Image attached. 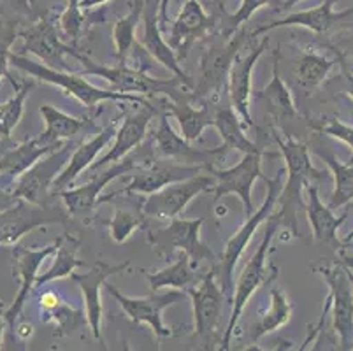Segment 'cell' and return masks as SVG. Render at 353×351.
Instances as JSON below:
<instances>
[{
	"instance_id": "16",
	"label": "cell",
	"mask_w": 353,
	"mask_h": 351,
	"mask_svg": "<svg viewBox=\"0 0 353 351\" xmlns=\"http://www.w3.org/2000/svg\"><path fill=\"white\" fill-rule=\"evenodd\" d=\"M20 37L23 39V51H21V54H35L37 58H41V62L44 66L51 67V69L70 72L63 57L65 54H70L74 58L79 57V51L76 50V46L63 43L60 35L57 34V27L51 23L46 16L37 18L35 23L20 30Z\"/></svg>"
},
{
	"instance_id": "56",
	"label": "cell",
	"mask_w": 353,
	"mask_h": 351,
	"mask_svg": "<svg viewBox=\"0 0 353 351\" xmlns=\"http://www.w3.org/2000/svg\"><path fill=\"white\" fill-rule=\"evenodd\" d=\"M346 270H348V269H346ZM348 276H350V279H352V285H353V272H352V270H348ZM352 350H353V344H352Z\"/></svg>"
},
{
	"instance_id": "38",
	"label": "cell",
	"mask_w": 353,
	"mask_h": 351,
	"mask_svg": "<svg viewBox=\"0 0 353 351\" xmlns=\"http://www.w3.org/2000/svg\"><path fill=\"white\" fill-rule=\"evenodd\" d=\"M9 83L14 86V95L6 101L4 104H0V137L9 139L18 123L23 118L25 112V101H27L28 93L34 88V81H18L9 74Z\"/></svg>"
},
{
	"instance_id": "14",
	"label": "cell",
	"mask_w": 353,
	"mask_h": 351,
	"mask_svg": "<svg viewBox=\"0 0 353 351\" xmlns=\"http://www.w3.org/2000/svg\"><path fill=\"white\" fill-rule=\"evenodd\" d=\"M210 166H179L178 162L167 159H155L150 166L143 167L137 176H132V181L125 186V190L113 192L99 199V204L113 201L121 195H150L159 190L165 188L167 185H172L176 181L188 179L201 170H206Z\"/></svg>"
},
{
	"instance_id": "44",
	"label": "cell",
	"mask_w": 353,
	"mask_h": 351,
	"mask_svg": "<svg viewBox=\"0 0 353 351\" xmlns=\"http://www.w3.org/2000/svg\"><path fill=\"white\" fill-rule=\"evenodd\" d=\"M272 0H243L241 8L236 12L229 14V23H230V32H236L237 28L243 23H246L260 8L271 4Z\"/></svg>"
},
{
	"instance_id": "36",
	"label": "cell",
	"mask_w": 353,
	"mask_h": 351,
	"mask_svg": "<svg viewBox=\"0 0 353 351\" xmlns=\"http://www.w3.org/2000/svg\"><path fill=\"white\" fill-rule=\"evenodd\" d=\"M39 112L43 116L44 123H46L43 135L51 143H62V141L72 139L88 125L86 118L70 116L60 109L53 108V106H41Z\"/></svg>"
},
{
	"instance_id": "30",
	"label": "cell",
	"mask_w": 353,
	"mask_h": 351,
	"mask_svg": "<svg viewBox=\"0 0 353 351\" xmlns=\"http://www.w3.org/2000/svg\"><path fill=\"white\" fill-rule=\"evenodd\" d=\"M146 276L148 281H150V288L153 292H159L160 288H174L187 292L195 283L201 281L204 274H201V269L192 262L187 253L179 251L178 259L171 265L162 270H157V272H150Z\"/></svg>"
},
{
	"instance_id": "31",
	"label": "cell",
	"mask_w": 353,
	"mask_h": 351,
	"mask_svg": "<svg viewBox=\"0 0 353 351\" xmlns=\"http://www.w3.org/2000/svg\"><path fill=\"white\" fill-rule=\"evenodd\" d=\"M256 99L265 104L268 114L274 116L276 120L281 118H292L297 114L294 97L288 86L280 76V51H274V62H272V79L264 90L256 93Z\"/></svg>"
},
{
	"instance_id": "41",
	"label": "cell",
	"mask_w": 353,
	"mask_h": 351,
	"mask_svg": "<svg viewBox=\"0 0 353 351\" xmlns=\"http://www.w3.org/2000/svg\"><path fill=\"white\" fill-rule=\"evenodd\" d=\"M79 2L81 0H67L65 9H63L59 18L60 30L72 43V46H76L79 43V39L83 37V32H85L86 25L85 11L81 9Z\"/></svg>"
},
{
	"instance_id": "48",
	"label": "cell",
	"mask_w": 353,
	"mask_h": 351,
	"mask_svg": "<svg viewBox=\"0 0 353 351\" xmlns=\"http://www.w3.org/2000/svg\"><path fill=\"white\" fill-rule=\"evenodd\" d=\"M14 332L21 341H27L28 337H32V334H34V327H32L30 323H20L14 328Z\"/></svg>"
},
{
	"instance_id": "7",
	"label": "cell",
	"mask_w": 353,
	"mask_h": 351,
	"mask_svg": "<svg viewBox=\"0 0 353 351\" xmlns=\"http://www.w3.org/2000/svg\"><path fill=\"white\" fill-rule=\"evenodd\" d=\"M243 41H245L243 32H239L229 43H214L208 48L199 66V81L192 93L194 101H208L211 104L220 101L223 86L229 79L230 67L239 54Z\"/></svg>"
},
{
	"instance_id": "53",
	"label": "cell",
	"mask_w": 353,
	"mask_h": 351,
	"mask_svg": "<svg viewBox=\"0 0 353 351\" xmlns=\"http://www.w3.org/2000/svg\"><path fill=\"white\" fill-rule=\"evenodd\" d=\"M299 2H303V0H283L280 4V8H278V11H288V9L294 8L295 4H299Z\"/></svg>"
},
{
	"instance_id": "23",
	"label": "cell",
	"mask_w": 353,
	"mask_h": 351,
	"mask_svg": "<svg viewBox=\"0 0 353 351\" xmlns=\"http://www.w3.org/2000/svg\"><path fill=\"white\" fill-rule=\"evenodd\" d=\"M63 144H65V141H62V143H51L43 134L35 135V137L21 144H14L11 150H8L0 157V190L6 192L37 160L57 151Z\"/></svg>"
},
{
	"instance_id": "21",
	"label": "cell",
	"mask_w": 353,
	"mask_h": 351,
	"mask_svg": "<svg viewBox=\"0 0 353 351\" xmlns=\"http://www.w3.org/2000/svg\"><path fill=\"white\" fill-rule=\"evenodd\" d=\"M227 148L220 146L213 151H201L190 146L183 135H178L163 114L159 128L153 135V153L155 159H167L172 162H187L190 166H213L218 159L227 154Z\"/></svg>"
},
{
	"instance_id": "43",
	"label": "cell",
	"mask_w": 353,
	"mask_h": 351,
	"mask_svg": "<svg viewBox=\"0 0 353 351\" xmlns=\"http://www.w3.org/2000/svg\"><path fill=\"white\" fill-rule=\"evenodd\" d=\"M311 128L320 134H325L334 137V139H339L343 141L345 144H348L352 148V157L348 160V166L353 167V127L352 125H346L343 123L341 120L338 118H332V120H325V121H320L319 125H311Z\"/></svg>"
},
{
	"instance_id": "22",
	"label": "cell",
	"mask_w": 353,
	"mask_h": 351,
	"mask_svg": "<svg viewBox=\"0 0 353 351\" xmlns=\"http://www.w3.org/2000/svg\"><path fill=\"white\" fill-rule=\"evenodd\" d=\"M214 28V19L206 12L199 0H187L178 18L172 21L169 46L176 53L178 60H185L195 41L204 39Z\"/></svg>"
},
{
	"instance_id": "26",
	"label": "cell",
	"mask_w": 353,
	"mask_h": 351,
	"mask_svg": "<svg viewBox=\"0 0 353 351\" xmlns=\"http://www.w3.org/2000/svg\"><path fill=\"white\" fill-rule=\"evenodd\" d=\"M163 109L179 121L183 139L194 143L202 135L208 127H213V114L211 102L202 101L201 108H194V97L188 95L187 90H174L171 95H163Z\"/></svg>"
},
{
	"instance_id": "28",
	"label": "cell",
	"mask_w": 353,
	"mask_h": 351,
	"mask_svg": "<svg viewBox=\"0 0 353 351\" xmlns=\"http://www.w3.org/2000/svg\"><path fill=\"white\" fill-rule=\"evenodd\" d=\"M117 130L118 120H113L104 130L99 132L95 137H92L90 141H86V143L79 144V146L76 148V151L70 154L65 169L60 170V174L54 178L53 185H51L53 195H57V193L62 192V190L69 188V186L76 181V178H78L79 174L85 172V170L95 162V157L101 153V150L109 143V141L113 139V135H117Z\"/></svg>"
},
{
	"instance_id": "52",
	"label": "cell",
	"mask_w": 353,
	"mask_h": 351,
	"mask_svg": "<svg viewBox=\"0 0 353 351\" xmlns=\"http://www.w3.org/2000/svg\"><path fill=\"white\" fill-rule=\"evenodd\" d=\"M14 144L16 143H12L11 137H9V139H4V137H0V157H2V154H4L8 150H11V148L14 146Z\"/></svg>"
},
{
	"instance_id": "50",
	"label": "cell",
	"mask_w": 353,
	"mask_h": 351,
	"mask_svg": "<svg viewBox=\"0 0 353 351\" xmlns=\"http://www.w3.org/2000/svg\"><path fill=\"white\" fill-rule=\"evenodd\" d=\"M343 67H345V63H343ZM345 79H346V93L353 99V69L348 70L345 67Z\"/></svg>"
},
{
	"instance_id": "24",
	"label": "cell",
	"mask_w": 353,
	"mask_h": 351,
	"mask_svg": "<svg viewBox=\"0 0 353 351\" xmlns=\"http://www.w3.org/2000/svg\"><path fill=\"white\" fill-rule=\"evenodd\" d=\"M155 114L157 109L150 102H146V104H143V109H139L134 114L125 116V120L121 121L120 128L117 130V141H114L113 150H109L99 162H94L86 170L88 172H97V170L125 159L130 151L141 146L148 134L150 121H152V118Z\"/></svg>"
},
{
	"instance_id": "37",
	"label": "cell",
	"mask_w": 353,
	"mask_h": 351,
	"mask_svg": "<svg viewBox=\"0 0 353 351\" xmlns=\"http://www.w3.org/2000/svg\"><path fill=\"white\" fill-rule=\"evenodd\" d=\"M290 318L292 304L285 292L280 288H271V305H269V309H265L264 313H260V321L252 332V343L255 344L256 341L262 339L268 334L280 330L290 321Z\"/></svg>"
},
{
	"instance_id": "49",
	"label": "cell",
	"mask_w": 353,
	"mask_h": 351,
	"mask_svg": "<svg viewBox=\"0 0 353 351\" xmlns=\"http://www.w3.org/2000/svg\"><path fill=\"white\" fill-rule=\"evenodd\" d=\"M338 263H341L343 267H346L348 270H352L353 272V255H350V253H346V251H339V259L336 260Z\"/></svg>"
},
{
	"instance_id": "51",
	"label": "cell",
	"mask_w": 353,
	"mask_h": 351,
	"mask_svg": "<svg viewBox=\"0 0 353 351\" xmlns=\"http://www.w3.org/2000/svg\"><path fill=\"white\" fill-rule=\"evenodd\" d=\"M105 2H109V0H81V2H79V6H81V9L85 11V9L99 8V6L105 4Z\"/></svg>"
},
{
	"instance_id": "1",
	"label": "cell",
	"mask_w": 353,
	"mask_h": 351,
	"mask_svg": "<svg viewBox=\"0 0 353 351\" xmlns=\"http://www.w3.org/2000/svg\"><path fill=\"white\" fill-rule=\"evenodd\" d=\"M274 141L280 148L287 163V183L278 195L280 211L274 212L280 218L285 230L290 232V237H299V223H297V211L306 209V202L303 201V190L311 181H322L325 179V172L311 163L310 148L307 144L294 139L290 134L281 137L280 132L274 130Z\"/></svg>"
},
{
	"instance_id": "57",
	"label": "cell",
	"mask_w": 353,
	"mask_h": 351,
	"mask_svg": "<svg viewBox=\"0 0 353 351\" xmlns=\"http://www.w3.org/2000/svg\"><path fill=\"white\" fill-rule=\"evenodd\" d=\"M0 339H2V323H0Z\"/></svg>"
},
{
	"instance_id": "58",
	"label": "cell",
	"mask_w": 353,
	"mask_h": 351,
	"mask_svg": "<svg viewBox=\"0 0 353 351\" xmlns=\"http://www.w3.org/2000/svg\"><path fill=\"white\" fill-rule=\"evenodd\" d=\"M352 54H353V50H352Z\"/></svg>"
},
{
	"instance_id": "35",
	"label": "cell",
	"mask_w": 353,
	"mask_h": 351,
	"mask_svg": "<svg viewBox=\"0 0 353 351\" xmlns=\"http://www.w3.org/2000/svg\"><path fill=\"white\" fill-rule=\"evenodd\" d=\"M341 62L343 57L339 51L332 58L325 57V54L319 53V51L314 50L304 51L299 58V66H297V79H299V85L304 90H307V93H311L329 77L332 67Z\"/></svg>"
},
{
	"instance_id": "34",
	"label": "cell",
	"mask_w": 353,
	"mask_h": 351,
	"mask_svg": "<svg viewBox=\"0 0 353 351\" xmlns=\"http://www.w3.org/2000/svg\"><path fill=\"white\" fill-rule=\"evenodd\" d=\"M57 241H59V246L54 250L53 265L44 274H37L35 288H41V286L48 285V283L54 281V279L67 278V276L72 274L76 267L83 265L81 260L78 259L79 241L76 237H72L70 234H63Z\"/></svg>"
},
{
	"instance_id": "4",
	"label": "cell",
	"mask_w": 353,
	"mask_h": 351,
	"mask_svg": "<svg viewBox=\"0 0 353 351\" xmlns=\"http://www.w3.org/2000/svg\"><path fill=\"white\" fill-rule=\"evenodd\" d=\"M262 181L268 186V193H265L264 204L260 205L255 212H252L250 217H246L245 225L239 228V230L227 241L225 248H223V255L221 260L216 263V272L221 278V285H223V292H225L227 301H232L234 295V269H236L237 260L243 257L246 246L252 241V237L255 236L256 228L264 223L269 218V214L274 209L276 202H278V195L281 192V170H278V176L276 178H268L264 176Z\"/></svg>"
},
{
	"instance_id": "9",
	"label": "cell",
	"mask_w": 353,
	"mask_h": 351,
	"mask_svg": "<svg viewBox=\"0 0 353 351\" xmlns=\"http://www.w3.org/2000/svg\"><path fill=\"white\" fill-rule=\"evenodd\" d=\"M213 186L214 178L210 172H199L188 179L167 185L165 188L148 195L146 201L143 202L144 217L167 221H171L172 218H179L197 195L210 192L213 190Z\"/></svg>"
},
{
	"instance_id": "6",
	"label": "cell",
	"mask_w": 353,
	"mask_h": 351,
	"mask_svg": "<svg viewBox=\"0 0 353 351\" xmlns=\"http://www.w3.org/2000/svg\"><path fill=\"white\" fill-rule=\"evenodd\" d=\"M79 62L85 66L81 76H99L113 85V90L127 93H141L146 97L171 95L174 90L181 88L179 83H183L179 77L174 79H155L146 74V70L136 69V67H127V63H118L114 67L99 66L94 60H90L86 54L79 53ZM190 88V86H188Z\"/></svg>"
},
{
	"instance_id": "42",
	"label": "cell",
	"mask_w": 353,
	"mask_h": 351,
	"mask_svg": "<svg viewBox=\"0 0 353 351\" xmlns=\"http://www.w3.org/2000/svg\"><path fill=\"white\" fill-rule=\"evenodd\" d=\"M18 37H20L18 25L12 21L0 23V85H2V79L9 76L8 66L9 57H11V46Z\"/></svg>"
},
{
	"instance_id": "27",
	"label": "cell",
	"mask_w": 353,
	"mask_h": 351,
	"mask_svg": "<svg viewBox=\"0 0 353 351\" xmlns=\"http://www.w3.org/2000/svg\"><path fill=\"white\" fill-rule=\"evenodd\" d=\"M143 19H144V35H143V48L155 58L157 62L162 63L165 69L174 72L187 86H190V77L185 74V70L179 67V60L172 48L169 46L163 39L162 30H160V18H159V0H143Z\"/></svg>"
},
{
	"instance_id": "54",
	"label": "cell",
	"mask_w": 353,
	"mask_h": 351,
	"mask_svg": "<svg viewBox=\"0 0 353 351\" xmlns=\"http://www.w3.org/2000/svg\"><path fill=\"white\" fill-rule=\"evenodd\" d=\"M2 2H9V4L12 6H20L21 9H25L27 12H30V9H28V4L27 0H2Z\"/></svg>"
},
{
	"instance_id": "33",
	"label": "cell",
	"mask_w": 353,
	"mask_h": 351,
	"mask_svg": "<svg viewBox=\"0 0 353 351\" xmlns=\"http://www.w3.org/2000/svg\"><path fill=\"white\" fill-rule=\"evenodd\" d=\"M314 153L327 163L330 169V174L334 178V192L330 195L329 208L332 211L343 208L346 204L353 202V167L348 163L339 162V159L332 151H329L323 146L314 148Z\"/></svg>"
},
{
	"instance_id": "17",
	"label": "cell",
	"mask_w": 353,
	"mask_h": 351,
	"mask_svg": "<svg viewBox=\"0 0 353 351\" xmlns=\"http://www.w3.org/2000/svg\"><path fill=\"white\" fill-rule=\"evenodd\" d=\"M137 167V159L136 157H128V159H121L118 162L111 163V166L104 167V169L99 170V174L90 176V181L86 185L78 186V188H65L62 192H59L60 199L65 204L67 212L76 217V214H85V212L94 211L95 208H99V199H101V193L104 192L105 185L111 183L113 179L120 178L123 174L130 172Z\"/></svg>"
},
{
	"instance_id": "32",
	"label": "cell",
	"mask_w": 353,
	"mask_h": 351,
	"mask_svg": "<svg viewBox=\"0 0 353 351\" xmlns=\"http://www.w3.org/2000/svg\"><path fill=\"white\" fill-rule=\"evenodd\" d=\"M213 127L216 128L218 134L221 137V146L227 148V150H236L241 151L243 154L246 153H255L260 151V148L256 146L253 141H250L246 137L245 130H243V123H241V118L236 111L230 108H216L213 114Z\"/></svg>"
},
{
	"instance_id": "18",
	"label": "cell",
	"mask_w": 353,
	"mask_h": 351,
	"mask_svg": "<svg viewBox=\"0 0 353 351\" xmlns=\"http://www.w3.org/2000/svg\"><path fill=\"white\" fill-rule=\"evenodd\" d=\"M130 267V262L117 263V265H109L105 262H97L86 274H70V278L78 283L81 288L83 299H85L86 308V320H88L90 330L94 334L95 341L105 350V341L102 336V317H104V309H102L101 292L104 286L105 279L113 274H120L123 270Z\"/></svg>"
},
{
	"instance_id": "25",
	"label": "cell",
	"mask_w": 353,
	"mask_h": 351,
	"mask_svg": "<svg viewBox=\"0 0 353 351\" xmlns=\"http://www.w3.org/2000/svg\"><path fill=\"white\" fill-rule=\"evenodd\" d=\"M269 46V39L264 37L262 43L246 54L245 58H239V54L234 60L230 67L229 79H227V92H229L230 106L234 111L239 114L243 123L246 127H253L252 114H250V99H252V74L253 67L259 62V58L264 54L265 48Z\"/></svg>"
},
{
	"instance_id": "12",
	"label": "cell",
	"mask_w": 353,
	"mask_h": 351,
	"mask_svg": "<svg viewBox=\"0 0 353 351\" xmlns=\"http://www.w3.org/2000/svg\"><path fill=\"white\" fill-rule=\"evenodd\" d=\"M262 154L264 151L246 153L237 166L230 169H216L214 166L208 167V172L214 178V186L211 192L214 193V201L225 195H236L245 205L246 217L253 212L252 208V190L256 179L264 178L262 174Z\"/></svg>"
},
{
	"instance_id": "15",
	"label": "cell",
	"mask_w": 353,
	"mask_h": 351,
	"mask_svg": "<svg viewBox=\"0 0 353 351\" xmlns=\"http://www.w3.org/2000/svg\"><path fill=\"white\" fill-rule=\"evenodd\" d=\"M57 246H59V241L48 244L43 250H30V248L18 246V244L12 246V272H14V278L18 279V294H16L12 304L9 305L8 311L2 317L4 323L12 332H14L16 320L23 311L25 302L28 301L32 290L35 288V279H37L39 267L43 265L48 257L53 255Z\"/></svg>"
},
{
	"instance_id": "20",
	"label": "cell",
	"mask_w": 353,
	"mask_h": 351,
	"mask_svg": "<svg viewBox=\"0 0 353 351\" xmlns=\"http://www.w3.org/2000/svg\"><path fill=\"white\" fill-rule=\"evenodd\" d=\"M336 2L338 0H323L322 4L316 6V8L292 12V14L285 16V18L276 19V21H271L268 25H262L256 30H253L252 35L268 34V32L281 27H303L306 30L313 32L314 35H327L332 28L350 23L353 19V8L336 12L334 11Z\"/></svg>"
},
{
	"instance_id": "19",
	"label": "cell",
	"mask_w": 353,
	"mask_h": 351,
	"mask_svg": "<svg viewBox=\"0 0 353 351\" xmlns=\"http://www.w3.org/2000/svg\"><path fill=\"white\" fill-rule=\"evenodd\" d=\"M65 218L60 212L43 209V205L18 201L12 208L0 212V244L16 246L21 237L35 228L48 223H63Z\"/></svg>"
},
{
	"instance_id": "29",
	"label": "cell",
	"mask_w": 353,
	"mask_h": 351,
	"mask_svg": "<svg viewBox=\"0 0 353 351\" xmlns=\"http://www.w3.org/2000/svg\"><path fill=\"white\" fill-rule=\"evenodd\" d=\"M304 190H307V202L304 211L307 214V221L311 223L313 237L319 243L330 244L332 248H341L343 243L338 239V230L346 221L348 211L343 212L341 217H336L332 209L320 201L319 188L316 186L310 183Z\"/></svg>"
},
{
	"instance_id": "8",
	"label": "cell",
	"mask_w": 353,
	"mask_h": 351,
	"mask_svg": "<svg viewBox=\"0 0 353 351\" xmlns=\"http://www.w3.org/2000/svg\"><path fill=\"white\" fill-rule=\"evenodd\" d=\"M104 288L105 292L120 304V308L123 309V313L127 314L128 320L134 321L136 325H150L157 339H167V337L178 336V332H174V328L163 325L162 313L163 309H167L169 305L181 301V299L185 297V292H181V290H171V292H167V294H157V292H153V294L148 295V297L134 299L121 294L113 283L105 281Z\"/></svg>"
},
{
	"instance_id": "2",
	"label": "cell",
	"mask_w": 353,
	"mask_h": 351,
	"mask_svg": "<svg viewBox=\"0 0 353 351\" xmlns=\"http://www.w3.org/2000/svg\"><path fill=\"white\" fill-rule=\"evenodd\" d=\"M9 63L16 69L23 70L28 76L48 83V85L59 86L65 95L74 97L79 104L85 108H94L95 104H101L105 101H120V102H134V104H146V99L143 95H134V93L118 92V90H102L88 83L81 74L67 72V70H57L44 63L34 62L27 54L11 53Z\"/></svg>"
},
{
	"instance_id": "55",
	"label": "cell",
	"mask_w": 353,
	"mask_h": 351,
	"mask_svg": "<svg viewBox=\"0 0 353 351\" xmlns=\"http://www.w3.org/2000/svg\"><path fill=\"white\" fill-rule=\"evenodd\" d=\"M352 241H353V232H352V234H350L348 237H346L345 241H343V246H345V244H350V243H352Z\"/></svg>"
},
{
	"instance_id": "5",
	"label": "cell",
	"mask_w": 353,
	"mask_h": 351,
	"mask_svg": "<svg viewBox=\"0 0 353 351\" xmlns=\"http://www.w3.org/2000/svg\"><path fill=\"white\" fill-rule=\"evenodd\" d=\"M202 225H204V218H197V220L172 218L169 221V227L148 232V243L152 244L157 255L163 259H171L176 251H183L197 267H201L202 262L216 265L218 262L213 251L201 241Z\"/></svg>"
},
{
	"instance_id": "45",
	"label": "cell",
	"mask_w": 353,
	"mask_h": 351,
	"mask_svg": "<svg viewBox=\"0 0 353 351\" xmlns=\"http://www.w3.org/2000/svg\"><path fill=\"white\" fill-rule=\"evenodd\" d=\"M62 304L63 301L60 299V295L57 292H44L43 295H39V305L46 314L54 311L57 308H60Z\"/></svg>"
},
{
	"instance_id": "11",
	"label": "cell",
	"mask_w": 353,
	"mask_h": 351,
	"mask_svg": "<svg viewBox=\"0 0 353 351\" xmlns=\"http://www.w3.org/2000/svg\"><path fill=\"white\" fill-rule=\"evenodd\" d=\"M70 154H72V146L65 143L57 151L37 160L6 190L9 197L16 201H25L28 204L43 205L44 197L50 192L57 174H60L62 167L69 162Z\"/></svg>"
},
{
	"instance_id": "10",
	"label": "cell",
	"mask_w": 353,
	"mask_h": 351,
	"mask_svg": "<svg viewBox=\"0 0 353 351\" xmlns=\"http://www.w3.org/2000/svg\"><path fill=\"white\" fill-rule=\"evenodd\" d=\"M329 286L330 309L334 317V330L339 337V350H352L353 344V285L346 267L341 263L313 267Z\"/></svg>"
},
{
	"instance_id": "3",
	"label": "cell",
	"mask_w": 353,
	"mask_h": 351,
	"mask_svg": "<svg viewBox=\"0 0 353 351\" xmlns=\"http://www.w3.org/2000/svg\"><path fill=\"white\" fill-rule=\"evenodd\" d=\"M280 225V218L276 217V214H269L268 225H265L264 239L260 243L259 250L255 251V255L248 260L245 269L241 270L237 281L234 283V295L232 301H230V304H232V313H230L229 323H227L225 327V334H223V339H221V351L229 350V344L230 339H232L234 330H236V325L237 321H239L241 314H243V309H245L250 297L255 294L256 288H259L260 285L269 283V279L274 278V276L268 278V255L269 250H271L272 239H274L276 232H278Z\"/></svg>"
},
{
	"instance_id": "47",
	"label": "cell",
	"mask_w": 353,
	"mask_h": 351,
	"mask_svg": "<svg viewBox=\"0 0 353 351\" xmlns=\"http://www.w3.org/2000/svg\"><path fill=\"white\" fill-rule=\"evenodd\" d=\"M27 4L30 12H34L37 18H43V8H48L46 0H27Z\"/></svg>"
},
{
	"instance_id": "46",
	"label": "cell",
	"mask_w": 353,
	"mask_h": 351,
	"mask_svg": "<svg viewBox=\"0 0 353 351\" xmlns=\"http://www.w3.org/2000/svg\"><path fill=\"white\" fill-rule=\"evenodd\" d=\"M169 2L171 0H159V18L160 30H167V21H169Z\"/></svg>"
},
{
	"instance_id": "40",
	"label": "cell",
	"mask_w": 353,
	"mask_h": 351,
	"mask_svg": "<svg viewBox=\"0 0 353 351\" xmlns=\"http://www.w3.org/2000/svg\"><path fill=\"white\" fill-rule=\"evenodd\" d=\"M137 228H146V217L143 212V202L132 208H117L113 220L109 221V232L114 243L121 244L132 236Z\"/></svg>"
},
{
	"instance_id": "13",
	"label": "cell",
	"mask_w": 353,
	"mask_h": 351,
	"mask_svg": "<svg viewBox=\"0 0 353 351\" xmlns=\"http://www.w3.org/2000/svg\"><path fill=\"white\" fill-rule=\"evenodd\" d=\"M216 279V265H213L204 272L197 286L187 290V294L192 299V308H194L195 336L201 337L204 344H210L214 334L218 332L221 308L227 301L225 292L218 286Z\"/></svg>"
},
{
	"instance_id": "39",
	"label": "cell",
	"mask_w": 353,
	"mask_h": 351,
	"mask_svg": "<svg viewBox=\"0 0 353 351\" xmlns=\"http://www.w3.org/2000/svg\"><path fill=\"white\" fill-rule=\"evenodd\" d=\"M128 4H130V11L125 16H121L113 28L118 63L127 62L128 53L132 51L134 44H136L137 23H139L141 16H143V0H128Z\"/></svg>"
}]
</instances>
